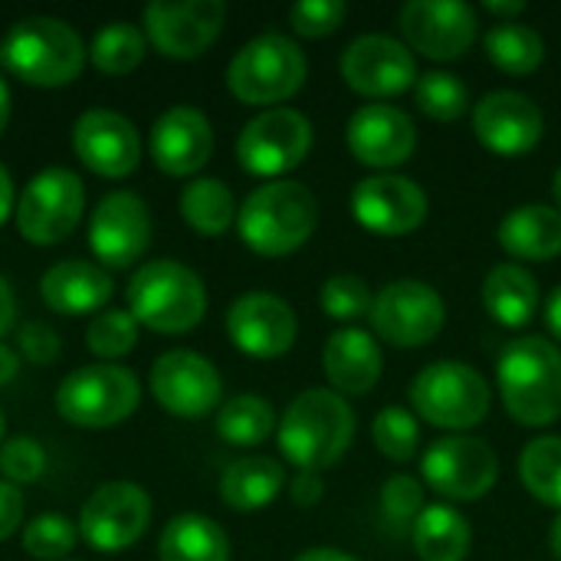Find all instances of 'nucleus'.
Wrapping results in <instances>:
<instances>
[{
    "mask_svg": "<svg viewBox=\"0 0 561 561\" xmlns=\"http://www.w3.org/2000/svg\"><path fill=\"white\" fill-rule=\"evenodd\" d=\"M424 486L421 480L408 477V473H394L385 486H381V516L394 533L414 529V523L424 513Z\"/></svg>",
    "mask_w": 561,
    "mask_h": 561,
    "instance_id": "obj_42",
    "label": "nucleus"
},
{
    "mask_svg": "<svg viewBox=\"0 0 561 561\" xmlns=\"http://www.w3.org/2000/svg\"><path fill=\"white\" fill-rule=\"evenodd\" d=\"M151 243V214L148 204L131 191L105 194L89 220L92 256L108 270L135 266Z\"/></svg>",
    "mask_w": 561,
    "mask_h": 561,
    "instance_id": "obj_15",
    "label": "nucleus"
},
{
    "mask_svg": "<svg viewBox=\"0 0 561 561\" xmlns=\"http://www.w3.org/2000/svg\"><path fill=\"white\" fill-rule=\"evenodd\" d=\"M483 10H486V13H493V16H506V23H513V16L526 13V3H523V0H510V3L493 0V3H486Z\"/></svg>",
    "mask_w": 561,
    "mask_h": 561,
    "instance_id": "obj_52",
    "label": "nucleus"
},
{
    "mask_svg": "<svg viewBox=\"0 0 561 561\" xmlns=\"http://www.w3.org/2000/svg\"><path fill=\"white\" fill-rule=\"evenodd\" d=\"M355 220L378 237H404L427 217V194L401 174H371L352 194Z\"/></svg>",
    "mask_w": 561,
    "mask_h": 561,
    "instance_id": "obj_20",
    "label": "nucleus"
},
{
    "mask_svg": "<svg viewBox=\"0 0 561 561\" xmlns=\"http://www.w3.org/2000/svg\"><path fill=\"white\" fill-rule=\"evenodd\" d=\"M76 546V526L62 513H43L23 526V549L36 561H66Z\"/></svg>",
    "mask_w": 561,
    "mask_h": 561,
    "instance_id": "obj_41",
    "label": "nucleus"
},
{
    "mask_svg": "<svg viewBox=\"0 0 561 561\" xmlns=\"http://www.w3.org/2000/svg\"><path fill=\"white\" fill-rule=\"evenodd\" d=\"M178 207H181V217L187 220V227L197 230L201 237L227 233L240 210L230 187L220 178H194L191 184H184Z\"/></svg>",
    "mask_w": 561,
    "mask_h": 561,
    "instance_id": "obj_32",
    "label": "nucleus"
},
{
    "mask_svg": "<svg viewBox=\"0 0 561 561\" xmlns=\"http://www.w3.org/2000/svg\"><path fill=\"white\" fill-rule=\"evenodd\" d=\"M16 352L30 365H53L62 352V342L46 322H23L16 329Z\"/></svg>",
    "mask_w": 561,
    "mask_h": 561,
    "instance_id": "obj_45",
    "label": "nucleus"
},
{
    "mask_svg": "<svg viewBox=\"0 0 561 561\" xmlns=\"http://www.w3.org/2000/svg\"><path fill=\"white\" fill-rule=\"evenodd\" d=\"M85 345L92 355H99L102 362H112L128 355L138 345V322L131 312L125 309H105L99 316H92L89 329H85Z\"/></svg>",
    "mask_w": 561,
    "mask_h": 561,
    "instance_id": "obj_38",
    "label": "nucleus"
},
{
    "mask_svg": "<svg viewBox=\"0 0 561 561\" xmlns=\"http://www.w3.org/2000/svg\"><path fill=\"white\" fill-rule=\"evenodd\" d=\"M3 431H7V421H3V411H0V444H3Z\"/></svg>",
    "mask_w": 561,
    "mask_h": 561,
    "instance_id": "obj_57",
    "label": "nucleus"
},
{
    "mask_svg": "<svg viewBox=\"0 0 561 561\" xmlns=\"http://www.w3.org/2000/svg\"><path fill=\"white\" fill-rule=\"evenodd\" d=\"M546 322H549V332L561 342V286L549 296V306H546Z\"/></svg>",
    "mask_w": 561,
    "mask_h": 561,
    "instance_id": "obj_51",
    "label": "nucleus"
},
{
    "mask_svg": "<svg viewBox=\"0 0 561 561\" xmlns=\"http://www.w3.org/2000/svg\"><path fill=\"white\" fill-rule=\"evenodd\" d=\"M85 59L89 53L76 26L56 16L16 20L0 43V62L7 66V72L39 89H59L76 82Z\"/></svg>",
    "mask_w": 561,
    "mask_h": 561,
    "instance_id": "obj_3",
    "label": "nucleus"
},
{
    "mask_svg": "<svg viewBox=\"0 0 561 561\" xmlns=\"http://www.w3.org/2000/svg\"><path fill=\"white\" fill-rule=\"evenodd\" d=\"M322 493H325V480H322L319 473H312V470H299V473L293 477V483H289V496H293V503L302 506V510L316 506V503L322 500Z\"/></svg>",
    "mask_w": 561,
    "mask_h": 561,
    "instance_id": "obj_47",
    "label": "nucleus"
},
{
    "mask_svg": "<svg viewBox=\"0 0 561 561\" xmlns=\"http://www.w3.org/2000/svg\"><path fill=\"white\" fill-rule=\"evenodd\" d=\"M316 224H319L316 194L289 178L260 184L237 210L240 240L260 256L296 253L316 233Z\"/></svg>",
    "mask_w": 561,
    "mask_h": 561,
    "instance_id": "obj_1",
    "label": "nucleus"
},
{
    "mask_svg": "<svg viewBox=\"0 0 561 561\" xmlns=\"http://www.w3.org/2000/svg\"><path fill=\"white\" fill-rule=\"evenodd\" d=\"M76 158L99 178L122 181L141 161V138L131 118L112 108H89L72 125Z\"/></svg>",
    "mask_w": 561,
    "mask_h": 561,
    "instance_id": "obj_19",
    "label": "nucleus"
},
{
    "mask_svg": "<svg viewBox=\"0 0 561 561\" xmlns=\"http://www.w3.org/2000/svg\"><path fill=\"white\" fill-rule=\"evenodd\" d=\"M85 187L69 168H43L33 174L16 201V230L33 247H53L72 237L82 220Z\"/></svg>",
    "mask_w": 561,
    "mask_h": 561,
    "instance_id": "obj_9",
    "label": "nucleus"
},
{
    "mask_svg": "<svg viewBox=\"0 0 561 561\" xmlns=\"http://www.w3.org/2000/svg\"><path fill=\"white\" fill-rule=\"evenodd\" d=\"M519 477L539 503L561 513V437H539L526 444Z\"/></svg>",
    "mask_w": 561,
    "mask_h": 561,
    "instance_id": "obj_36",
    "label": "nucleus"
},
{
    "mask_svg": "<svg viewBox=\"0 0 561 561\" xmlns=\"http://www.w3.org/2000/svg\"><path fill=\"white\" fill-rule=\"evenodd\" d=\"M20 375V352H13L10 345L0 342V388L10 385Z\"/></svg>",
    "mask_w": 561,
    "mask_h": 561,
    "instance_id": "obj_50",
    "label": "nucleus"
},
{
    "mask_svg": "<svg viewBox=\"0 0 561 561\" xmlns=\"http://www.w3.org/2000/svg\"><path fill=\"white\" fill-rule=\"evenodd\" d=\"M486 56L493 59L496 69L510 72V76H529L542 66L546 59V43L542 36L526 26V23H496L486 36H483Z\"/></svg>",
    "mask_w": 561,
    "mask_h": 561,
    "instance_id": "obj_33",
    "label": "nucleus"
},
{
    "mask_svg": "<svg viewBox=\"0 0 561 561\" xmlns=\"http://www.w3.org/2000/svg\"><path fill=\"white\" fill-rule=\"evenodd\" d=\"M161 561H230V539L227 533L197 513L174 516L158 539Z\"/></svg>",
    "mask_w": 561,
    "mask_h": 561,
    "instance_id": "obj_30",
    "label": "nucleus"
},
{
    "mask_svg": "<svg viewBox=\"0 0 561 561\" xmlns=\"http://www.w3.org/2000/svg\"><path fill=\"white\" fill-rule=\"evenodd\" d=\"M549 546H552V556H556V561H561V513H559V519L552 523V536H549Z\"/></svg>",
    "mask_w": 561,
    "mask_h": 561,
    "instance_id": "obj_55",
    "label": "nucleus"
},
{
    "mask_svg": "<svg viewBox=\"0 0 561 561\" xmlns=\"http://www.w3.org/2000/svg\"><path fill=\"white\" fill-rule=\"evenodd\" d=\"M276 431V411L260 394H237L217 411V434L233 447H256Z\"/></svg>",
    "mask_w": 561,
    "mask_h": 561,
    "instance_id": "obj_34",
    "label": "nucleus"
},
{
    "mask_svg": "<svg viewBox=\"0 0 561 561\" xmlns=\"http://www.w3.org/2000/svg\"><path fill=\"white\" fill-rule=\"evenodd\" d=\"M293 561H355L352 556H345L342 549H309V552H302L299 559Z\"/></svg>",
    "mask_w": 561,
    "mask_h": 561,
    "instance_id": "obj_53",
    "label": "nucleus"
},
{
    "mask_svg": "<svg viewBox=\"0 0 561 561\" xmlns=\"http://www.w3.org/2000/svg\"><path fill=\"white\" fill-rule=\"evenodd\" d=\"M473 131H477L480 145L490 148L493 154L519 158L542 141L546 118H542V108L529 95L500 89L477 102Z\"/></svg>",
    "mask_w": 561,
    "mask_h": 561,
    "instance_id": "obj_21",
    "label": "nucleus"
},
{
    "mask_svg": "<svg viewBox=\"0 0 561 561\" xmlns=\"http://www.w3.org/2000/svg\"><path fill=\"white\" fill-rule=\"evenodd\" d=\"M151 523V500L138 483H105L99 486L82 513H79V536L105 556L125 552L135 546Z\"/></svg>",
    "mask_w": 561,
    "mask_h": 561,
    "instance_id": "obj_12",
    "label": "nucleus"
},
{
    "mask_svg": "<svg viewBox=\"0 0 561 561\" xmlns=\"http://www.w3.org/2000/svg\"><path fill=\"white\" fill-rule=\"evenodd\" d=\"M151 158L171 178L197 174L214 154V128L194 105H171L151 125Z\"/></svg>",
    "mask_w": 561,
    "mask_h": 561,
    "instance_id": "obj_23",
    "label": "nucleus"
},
{
    "mask_svg": "<svg viewBox=\"0 0 561 561\" xmlns=\"http://www.w3.org/2000/svg\"><path fill=\"white\" fill-rule=\"evenodd\" d=\"M414 411L444 431H470L490 414V385L467 362H434L411 385Z\"/></svg>",
    "mask_w": 561,
    "mask_h": 561,
    "instance_id": "obj_8",
    "label": "nucleus"
},
{
    "mask_svg": "<svg viewBox=\"0 0 561 561\" xmlns=\"http://www.w3.org/2000/svg\"><path fill=\"white\" fill-rule=\"evenodd\" d=\"M421 473L437 496L457 503H477L496 486L500 457L486 440L454 434L427 447L421 460Z\"/></svg>",
    "mask_w": 561,
    "mask_h": 561,
    "instance_id": "obj_11",
    "label": "nucleus"
},
{
    "mask_svg": "<svg viewBox=\"0 0 561 561\" xmlns=\"http://www.w3.org/2000/svg\"><path fill=\"white\" fill-rule=\"evenodd\" d=\"M312 148V125L296 108H266L250 118L237 138V158L247 174L273 178L299 168Z\"/></svg>",
    "mask_w": 561,
    "mask_h": 561,
    "instance_id": "obj_10",
    "label": "nucleus"
},
{
    "mask_svg": "<svg viewBox=\"0 0 561 561\" xmlns=\"http://www.w3.org/2000/svg\"><path fill=\"white\" fill-rule=\"evenodd\" d=\"M141 401V385L135 371L99 362L69 371L56 388V411L66 424L102 431L128 421Z\"/></svg>",
    "mask_w": 561,
    "mask_h": 561,
    "instance_id": "obj_7",
    "label": "nucleus"
},
{
    "mask_svg": "<svg viewBox=\"0 0 561 561\" xmlns=\"http://www.w3.org/2000/svg\"><path fill=\"white\" fill-rule=\"evenodd\" d=\"M500 247L529 263H546L561 253V214L549 204H523L500 224Z\"/></svg>",
    "mask_w": 561,
    "mask_h": 561,
    "instance_id": "obj_27",
    "label": "nucleus"
},
{
    "mask_svg": "<svg viewBox=\"0 0 561 561\" xmlns=\"http://www.w3.org/2000/svg\"><path fill=\"white\" fill-rule=\"evenodd\" d=\"M16 210V194H13V181L10 171L0 164V224H7V217Z\"/></svg>",
    "mask_w": 561,
    "mask_h": 561,
    "instance_id": "obj_49",
    "label": "nucleus"
},
{
    "mask_svg": "<svg viewBox=\"0 0 561 561\" xmlns=\"http://www.w3.org/2000/svg\"><path fill=\"white\" fill-rule=\"evenodd\" d=\"M381 348L362 329H339L325 342L322 368L335 394H368L381 378Z\"/></svg>",
    "mask_w": 561,
    "mask_h": 561,
    "instance_id": "obj_26",
    "label": "nucleus"
},
{
    "mask_svg": "<svg viewBox=\"0 0 561 561\" xmlns=\"http://www.w3.org/2000/svg\"><path fill=\"white\" fill-rule=\"evenodd\" d=\"M483 306H486V312L500 325L523 329L536 316L539 283H536V276L526 266H519V263H500L483 279Z\"/></svg>",
    "mask_w": 561,
    "mask_h": 561,
    "instance_id": "obj_28",
    "label": "nucleus"
},
{
    "mask_svg": "<svg viewBox=\"0 0 561 561\" xmlns=\"http://www.w3.org/2000/svg\"><path fill=\"white\" fill-rule=\"evenodd\" d=\"M7 122H10V89H7V82L0 79V135H3Z\"/></svg>",
    "mask_w": 561,
    "mask_h": 561,
    "instance_id": "obj_54",
    "label": "nucleus"
},
{
    "mask_svg": "<svg viewBox=\"0 0 561 561\" xmlns=\"http://www.w3.org/2000/svg\"><path fill=\"white\" fill-rule=\"evenodd\" d=\"M148 385H151L154 401L168 414L184 417V421L207 417L220 404V394H224V381L217 368L191 348L164 352L151 365Z\"/></svg>",
    "mask_w": 561,
    "mask_h": 561,
    "instance_id": "obj_16",
    "label": "nucleus"
},
{
    "mask_svg": "<svg viewBox=\"0 0 561 561\" xmlns=\"http://www.w3.org/2000/svg\"><path fill=\"white\" fill-rule=\"evenodd\" d=\"M414 552L421 561H463L470 556V523L454 506H427L411 529Z\"/></svg>",
    "mask_w": 561,
    "mask_h": 561,
    "instance_id": "obj_31",
    "label": "nucleus"
},
{
    "mask_svg": "<svg viewBox=\"0 0 561 561\" xmlns=\"http://www.w3.org/2000/svg\"><path fill=\"white\" fill-rule=\"evenodd\" d=\"M13 325H16V299H13L10 283L0 276V339L13 332Z\"/></svg>",
    "mask_w": 561,
    "mask_h": 561,
    "instance_id": "obj_48",
    "label": "nucleus"
},
{
    "mask_svg": "<svg viewBox=\"0 0 561 561\" xmlns=\"http://www.w3.org/2000/svg\"><path fill=\"white\" fill-rule=\"evenodd\" d=\"M319 306L335 322H358L362 316H371L375 296H371V286L362 276L342 273V276H332V279L322 283Z\"/></svg>",
    "mask_w": 561,
    "mask_h": 561,
    "instance_id": "obj_40",
    "label": "nucleus"
},
{
    "mask_svg": "<svg viewBox=\"0 0 561 561\" xmlns=\"http://www.w3.org/2000/svg\"><path fill=\"white\" fill-rule=\"evenodd\" d=\"M342 79L358 95L388 99L417 82V62L401 39L385 33H368L345 46Z\"/></svg>",
    "mask_w": 561,
    "mask_h": 561,
    "instance_id": "obj_18",
    "label": "nucleus"
},
{
    "mask_svg": "<svg viewBox=\"0 0 561 561\" xmlns=\"http://www.w3.org/2000/svg\"><path fill=\"white\" fill-rule=\"evenodd\" d=\"M552 197H556V210L561 214V168L556 171V178H552Z\"/></svg>",
    "mask_w": 561,
    "mask_h": 561,
    "instance_id": "obj_56",
    "label": "nucleus"
},
{
    "mask_svg": "<svg viewBox=\"0 0 561 561\" xmlns=\"http://www.w3.org/2000/svg\"><path fill=\"white\" fill-rule=\"evenodd\" d=\"M414 99L424 115L437 122H454L470 108V89L450 72H424L414 82Z\"/></svg>",
    "mask_w": 561,
    "mask_h": 561,
    "instance_id": "obj_37",
    "label": "nucleus"
},
{
    "mask_svg": "<svg viewBox=\"0 0 561 561\" xmlns=\"http://www.w3.org/2000/svg\"><path fill=\"white\" fill-rule=\"evenodd\" d=\"M352 154L368 168H398L414 154L417 128L408 112L394 105H362L345 128Z\"/></svg>",
    "mask_w": 561,
    "mask_h": 561,
    "instance_id": "obj_24",
    "label": "nucleus"
},
{
    "mask_svg": "<svg viewBox=\"0 0 561 561\" xmlns=\"http://www.w3.org/2000/svg\"><path fill=\"white\" fill-rule=\"evenodd\" d=\"M23 526V493L20 486L0 480V542H7Z\"/></svg>",
    "mask_w": 561,
    "mask_h": 561,
    "instance_id": "obj_46",
    "label": "nucleus"
},
{
    "mask_svg": "<svg viewBox=\"0 0 561 561\" xmlns=\"http://www.w3.org/2000/svg\"><path fill=\"white\" fill-rule=\"evenodd\" d=\"M112 289V276L89 260H59L39 276V296L56 316H99Z\"/></svg>",
    "mask_w": 561,
    "mask_h": 561,
    "instance_id": "obj_25",
    "label": "nucleus"
},
{
    "mask_svg": "<svg viewBox=\"0 0 561 561\" xmlns=\"http://www.w3.org/2000/svg\"><path fill=\"white\" fill-rule=\"evenodd\" d=\"M128 312L158 335H184L207 312L204 279L178 260H151L128 283Z\"/></svg>",
    "mask_w": 561,
    "mask_h": 561,
    "instance_id": "obj_4",
    "label": "nucleus"
},
{
    "mask_svg": "<svg viewBox=\"0 0 561 561\" xmlns=\"http://www.w3.org/2000/svg\"><path fill=\"white\" fill-rule=\"evenodd\" d=\"M296 312L273 293H247L227 309V335L250 358H279L296 342Z\"/></svg>",
    "mask_w": 561,
    "mask_h": 561,
    "instance_id": "obj_22",
    "label": "nucleus"
},
{
    "mask_svg": "<svg viewBox=\"0 0 561 561\" xmlns=\"http://www.w3.org/2000/svg\"><path fill=\"white\" fill-rule=\"evenodd\" d=\"M46 473V450L33 437H10L0 444V477L13 486L36 483Z\"/></svg>",
    "mask_w": 561,
    "mask_h": 561,
    "instance_id": "obj_43",
    "label": "nucleus"
},
{
    "mask_svg": "<svg viewBox=\"0 0 561 561\" xmlns=\"http://www.w3.org/2000/svg\"><path fill=\"white\" fill-rule=\"evenodd\" d=\"M355 437L348 401L325 388L302 391L279 421V450L296 470H325L345 457Z\"/></svg>",
    "mask_w": 561,
    "mask_h": 561,
    "instance_id": "obj_2",
    "label": "nucleus"
},
{
    "mask_svg": "<svg viewBox=\"0 0 561 561\" xmlns=\"http://www.w3.org/2000/svg\"><path fill=\"white\" fill-rule=\"evenodd\" d=\"M306 53L283 33H260L237 49L227 66V89L247 105H276L306 82Z\"/></svg>",
    "mask_w": 561,
    "mask_h": 561,
    "instance_id": "obj_6",
    "label": "nucleus"
},
{
    "mask_svg": "<svg viewBox=\"0 0 561 561\" xmlns=\"http://www.w3.org/2000/svg\"><path fill=\"white\" fill-rule=\"evenodd\" d=\"M411 49L427 59H460L480 36L477 10L460 0H411L398 13Z\"/></svg>",
    "mask_w": 561,
    "mask_h": 561,
    "instance_id": "obj_17",
    "label": "nucleus"
},
{
    "mask_svg": "<svg viewBox=\"0 0 561 561\" xmlns=\"http://www.w3.org/2000/svg\"><path fill=\"white\" fill-rule=\"evenodd\" d=\"M348 16V7L342 0H302L289 10V23L299 36L322 39L335 33Z\"/></svg>",
    "mask_w": 561,
    "mask_h": 561,
    "instance_id": "obj_44",
    "label": "nucleus"
},
{
    "mask_svg": "<svg viewBox=\"0 0 561 561\" xmlns=\"http://www.w3.org/2000/svg\"><path fill=\"white\" fill-rule=\"evenodd\" d=\"M227 20L224 0H154L145 7V39L168 59H197L220 36Z\"/></svg>",
    "mask_w": 561,
    "mask_h": 561,
    "instance_id": "obj_13",
    "label": "nucleus"
},
{
    "mask_svg": "<svg viewBox=\"0 0 561 561\" xmlns=\"http://www.w3.org/2000/svg\"><path fill=\"white\" fill-rule=\"evenodd\" d=\"M368 319L385 342L398 348H421L444 329V299L421 279H394L375 296Z\"/></svg>",
    "mask_w": 561,
    "mask_h": 561,
    "instance_id": "obj_14",
    "label": "nucleus"
},
{
    "mask_svg": "<svg viewBox=\"0 0 561 561\" xmlns=\"http://www.w3.org/2000/svg\"><path fill=\"white\" fill-rule=\"evenodd\" d=\"M500 394L526 427H546L561 414V352L539 335L510 342L500 355Z\"/></svg>",
    "mask_w": 561,
    "mask_h": 561,
    "instance_id": "obj_5",
    "label": "nucleus"
},
{
    "mask_svg": "<svg viewBox=\"0 0 561 561\" xmlns=\"http://www.w3.org/2000/svg\"><path fill=\"white\" fill-rule=\"evenodd\" d=\"M286 486V470L273 457H243L230 463L220 477V500L237 513H253L270 506Z\"/></svg>",
    "mask_w": 561,
    "mask_h": 561,
    "instance_id": "obj_29",
    "label": "nucleus"
},
{
    "mask_svg": "<svg viewBox=\"0 0 561 561\" xmlns=\"http://www.w3.org/2000/svg\"><path fill=\"white\" fill-rule=\"evenodd\" d=\"M371 437L378 444V450L394 460V463H408L414 454H417V444H421V427L414 421L411 411L404 408H385L378 411L375 424H371Z\"/></svg>",
    "mask_w": 561,
    "mask_h": 561,
    "instance_id": "obj_39",
    "label": "nucleus"
},
{
    "mask_svg": "<svg viewBox=\"0 0 561 561\" xmlns=\"http://www.w3.org/2000/svg\"><path fill=\"white\" fill-rule=\"evenodd\" d=\"M66 561H72V559H66Z\"/></svg>",
    "mask_w": 561,
    "mask_h": 561,
    "instance_id": "obj_58",
    "label": "nucleus"
},
{
    "mask_svg": "<svg viewBox=\"0 0 561 561\" xmlns=\"http://www.w3.org/2000/svg\"><path fill=\"white\" fill-rule=\"evenodd\" d=\"M145 49H148L145 33H141L135 23L115 20V23L102 26V30L92 36L89 62H92L99 72H105V76H128L131 69L141 66Z\"/></svg>",
    "mask_w": 561,
    "mask_h": 561,
    "instance_id": "obj_35",
    "label": "nucleus"
}]
</instances>
